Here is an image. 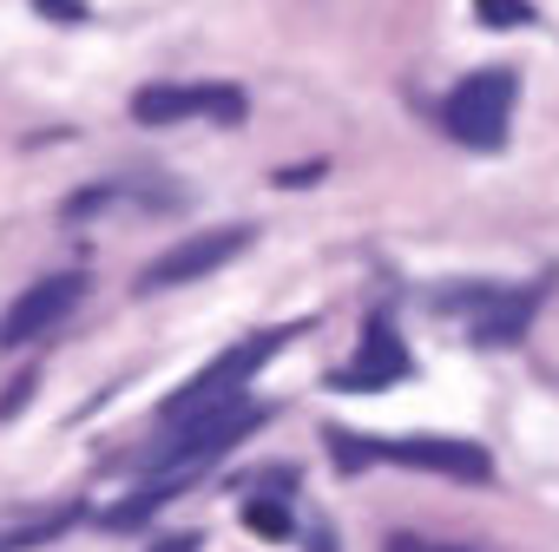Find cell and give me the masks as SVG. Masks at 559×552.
Wrapping results in <instances>:
<instances>
[{
  "label": "cell",
  "instance_id": "1",
  "mask_svg": "<svg viewBox=\"0 0 559 552\" xmlns=\"http://www.w3.org/2000/svg\"><path fill=\"white\" fill-rule=\"evenodd\" d=\"M297 329H263V336H243V343H230L211 369H198L165 408H158V421L165 428H191V421H204V415H217V408H230V401H243V382L276 356V349H284Z\"/></svg>",
  "mask_w": 559,
  "mask_h": 552
},
{
  "label": "cell",
  "instance_id": "2",
  "mask_svg": "<svg viewBox=\"0 0 559 552\" xmlns=\"http://www.w3.org/2000/svg\"><path fill=\"white\" fill-rule=\"evenodd\" d=\"M513 93H520V80L507 67H487V73L461 80L454 99H448V132L461 145H474V152H500L507 145V119H513Z\"/></svg>",
  "mask_w": 559,
  "mask_h": 552
},
{
  "label": "cell",
  "instance_id": "3",
  "mask_svg": "<svg viewBox=\"0 0 559 552\" xmlns=\"http://www.w3.org/2000/svg\"><path fill=\"white\" fill-rule=\"evenodd\" d=\"M243 243H250V230H243V224H230V230H204V237H185V243H171L165 256H152V263L139 269V290L152 297V290L198 284V276L224 269L230 256H243Z\"/></svg>",
  "mask_w": 559,
  "mask_h": 552
},
{
  "label": "cell",
  "instance_id": "4",
  "mask_svg": "<svg viewBox=\"0 0 559 552\" xmlns=\"http://www.w3.org/2000/svg\"><path fill=\"white\" fill-rule=\"evenodd\" d=\"M132 119L139 125H178V119H224V125H237L243 119V93H230V86H145V93H132Z\"/></svg>",
  "mask_w": 559,
  "mask_h": 552
},
{
  "label": "cell",
  "instance_id": "5",
  "mask_svg": "<svg viewBox=\"0 0 559 552\" xmlns=\"http://www.w3.org/2000/svg\"><path fill=\"white\" fill-rule=\"evenodd\" d=\"M80 290H86V276H80V269H67V276H40L34 290H21V297H14L8 323H0V343H8V349L40 343V336H47V329L80 303Z\"/></svg>",
  "mask_w": 559,
  "mask_h": 552
},
{
  "label": "cell",
  "instance_id": "6",
  "mask_svg": "<svg viewBox=\"0 0 559 552\" xmlns=\"http://www.w3.org/2000/svg\"><path fill=\"white\" fill-rule=\"evenodd\" d=\"M369 460L448 473V480H487V447L474 441H441V434H408V441H369Z\"/></svg>",
  "mask_w": 559,
  "mask_h": 552
},
{
  "label": "cell",
  "instance_id": "7",
  "mask_svg": "<svg viewBox=\"0 0 559 552\" xmlns=\"http://www.w3.org/2000/svg\"><path fill=\"white\" fill-rule=\"evenodd\" d=\"M408 375V349H402V336L389 329V323H369V343H362V356L336 375V388H389V382H402Z\"/></svg>",
  "mask_w": 559,
  "mask_h": 552
},
{
  "label": "cell",
  "instance_id": "8",
  "mask_svg": "<svg viewBox=\"0 0 559 552\" xmlns=\"http://www.w3.org/2000/svg\"><path fill=\"white\" fill-rule=\"evenodd\" d=\"M73 526V513H47V519H27V526H14V532H0V552H27V545H47V539H60Z\"/></svg>",
  "mask_w": 559,
  "mask_h": 552
},
{
  "label": "cell",
  "instance_id": "9",
  "mask_svg": "<svg viewBox=\"0 0 559 552\" xmlns=\"http://www.w3.org/2000/svg\"><path fill=\"white\" fill-rule=\"evenodd\" d=\"M243 526H250V532H263V539H284V532H290V506L257 493V500H243Z\"/></svg>",
  "mask_w": 559,
  "mask_h": 552
},
{
  "label": "cell",
  "instance_id": "10",
  "mask_svg": "<svg viewBox=\"0 0 559 552\" xmlns=\"http://www.w3.org/2000/svg\"><path fill=\"white\" fill-rule=\"evenodd\" d=\"M474 14H480V27H526L533 21V8H526V0H474Z\"/></svg>",
  "mask_w": 559,
  "mask_h": 552
},
{
  "label": "cell",
  "instance_id": "11",
  "mask_svg": "<svg viewBox=\"0 0 559 552\" xmlns=\"http://www.w3.org/2000/svg\"><path fill=\"white\" fill-rule=\"evenodd\" d=\"M119 197V184H93V191H80L73 204H67V217H93V211H106Z\"/></svg>",
  "mask_w": 559,
  "mask_h": 552
},
{
  "label": "cell",
  "instance_id": "12",
  "mask_svg": "<svg viewBox=\"0 0 559 552\" xmlns=\"http://www.w3.org/2000/svg\"><path fill=\"white\" fill-rule=\"evenodd\" d=\"M27 395H34V375H21V382L8 388V401H0V421H8V415H21V408H27Z\"/></svg>",
  "mask_w": 559,
  "mask_h": 552
},
{
  "label": "cell",
  "instance_id": "13",
  "mask_svg": "<svg viewBox=\"0 0 559 552\" xmlns=\"http://www.w3.org/2000/svg\"><path fill=\"white\" fill-rule=\"evenodd\" d=\"M34 8H40V14H53V21H86L80 0H34Z\"/></svg>",
  "mask_w": 559,
  "mask_h": 552
},
{
  "label": "cell",
  "instance_id": "14",
  "mask_svg": "<svg viewBox=\"0 0 559 552\" xmlns=\"http://www.w3.org/2000/svg\"><path fill=\"white\" fill-rule=\"evenodd\" d=\"M152 552H198V539H191V532H185V539H158Z\"/></svg>",
  "mask_w": 559,
  "mask_h": 552
}]
</instances>
